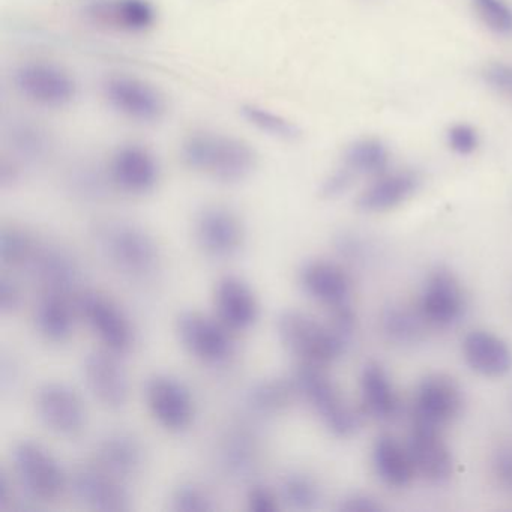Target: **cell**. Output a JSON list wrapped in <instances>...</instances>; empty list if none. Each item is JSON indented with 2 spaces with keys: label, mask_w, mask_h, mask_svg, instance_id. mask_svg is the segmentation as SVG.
<instances>
[{
  "label": "cell",
  "mask_w": 512,
  "mask_h": 512,
  "mask_svg": "<svg viewBox=\"0 0 512 512\" xmlns=\"http://www.w3.org/2000/svg\"><path fill=\"white\" fill-rule=\"evenodd\" d=\"M467 367L485 379H500L512 371V349L508 341L487 329H473L461 341Z\"/></svg>",
  "instance_id": "cell-23"
},
{
  "label": "cell",
  "mask_w": 512,
  "mask_h": 512,
  "mask_svg": "<svg viewBox=\"0 0 512 512\" xmlns=\"http://www.w3.org/2000/svg\"><path fill=\"white\" fill-rule=\"evenodd\" d=\"M461 386L448 374H427L416 386L412 421L445 430L464 412Z\"/></svg>",
  "instance_id": "cell-14"
},
{
  "label": "cell",
  "mask_w": 512,
  "mask_h": 512,
  "mask_svg": "<svg viewBox=\"0 0 512 512\" xmlns=\"http://www.w3.org/2000/svg\"><path fill=\"white\" fill-rule=\"evenodd\" d=\"M145 397L155 421L167 431L179 433L193 424L196 415L193 394L176 377L170 374L149 377Z\"/></svg>",
  "instance_id": "cell-15"
},
{
  "label": "cell",
  "mask_w": 512,
  "mask_h": 512,
  "mask_svg": "<svg viewBox=\"0 0 512 512\" xmlns=\"http://www.w3.org/2000/svg\"><path fill=\"white\" fill-rule=\"evenodd\" d=\"M35 407L41 422L58 436L74 437L85 428V404L67 383H44L37 391Z\"/></svg>",
  "instance_id": "cell-18"
},
{
  "label": "cell",
  "mask_w": 512,
  "mask_h": 512,
  "mask_svg": "<svg viewBox=\"0 0 512 512\" xmlns=\"http://www.w3.org/2000/svg\"><path fill=\"white\" fill-rule=\"evenodd\" d=\"M490 472L503 493L512 496V440L500 442L491 452Z\"/></svg>",
  "instance_id": "cell-38"
},
{
  "label": "cell",
  "mask_w": 512,
  "mask_h": 512,
  "mask_svg": "<svg viewBox=\"0 0 512 512\" xmlns=\"http://www.w3.org/2000/svg\"><path fill=\"white\" fill-rule=\"evenodd\" d=\"M277 335L284 349L296 356L301 364L319 367L337 362L346 353L350 341L329 320L322 322L295 308L278 314Z\"/></svg>",
  "instance_id": "cell-3"
},
{
  "label": "cell",
  "mask_w": 512,
  "mask_h": 512,
  "mask_svg": "<svg viewBox=\"0 0 512 512\" xmlns=\"http://www.w3.org/2000/svg\"><path fill=\"white\" fill-rule=\"evenodd\" d=\"M194 238L211 259H232L244 247V223L230 206L211 203L203 206L194 218Z\"/></svg>",
  "instance_id": "cell-12"
},
{
  "label": "cell",
  "mask_w": 512,
  "mask_h": 512,
  "mask_svg": "<svg viewBox=\"0 0 512 512\" xmlns=\"http://www.w3.org/2000/svg\"><path fill=\"white\" fill-rule=\"evenodd\" d=\"M77 316V301H73L71 295L41 292L35 307V326L46 340L52 343L67 341L73 335Z\"/></svg>",
  "instance_id": "cell-26"
},
{
  "label": "cell",
  "mask_w": 512,
  "mask_h": 512,
  "mask_svg": "<svg viewBox=\"0 0 512 512\" xmlns=\"http://www.w3.org/2000/svg\"><path fill=\"white\" fill-rule=\"evenodd\" d=\"M302 292L328 311L329 319L338 322L355 320L353 281L347 269L328 259H311L302 263L298 274Z\"/></svg>",
  "instance_id": "cell-8"
},
{
  "label": "cell",
  "mask_w": 512,
  "mask_h": 512,
  "mask_svg": "<svg viewBox=\"0 0 512 512\" xmlns=\"http://www.w3.org/2000/svg\"><path fill=\"white\" fill-rule=\"evenodd\" d=\"M95 463L112 475L127 481L142 467V445L130 433L113 431L98 443Z\"/></svg>",
  "instance_id": "cell-27"
},
{
  "label": "cell",
  "mask_w": 512,
  "mask_h": 512,
  "mask_svg": "<svg viewBox=\"0 0 512 512\" xmlns=\"http://www.w3.org/2000/svg\"><path fill=\"white\" fill-rule=\"evenodd\" d=\"M421 187V176L409 169L386 170L368 181L356 197V208L365 214H385L409 202Z\"/></svg>",
  "instance_id": "cell-21"
},
{
  "label": "cell",
  "mask_w": 512,
  "mask_h": 512,
  "mask_svg": "<svg viewBox=\"0 0 512 512\" xmlns=\"http://www.w3.org/2000/svg\"><path fill=\"white\" fill-rule=\"evenodd\" d=\"M442 428L412 421L406 443L418 478L430 484H445L454 476L455 461Z\"/></svg>",
  "instance_id": "cell-17"
},
{
  "label": "cell",
  "mask_w": 512,
  "mask_h": 512,
  "mask_svg": "<svg viewBox=\"0 0 512 512\" xmlns=\"http://www.w3.org/2000/svg\"><path fill=\"white\" fill-rule=\"evenodd\" d=\"M182 164L218 184L247 181L259 166V154L241 137L215 130H194L179 145Z\"/></svg>",
  "instance_id": "cell-1"
},
{
  "label": "cell",
  "mask_w": 512,
  "mask_h": 512,
  "mask_svg": "<svg viewBox=\"0 0 512 512\" xmlns=\"http://www.w3.org/2000/svg\"><path fill=\"white\" fill-rule=\"evenodd\" d=\"M11 83L23 100L46 110L68 109L80 94L74 74L64 65L47 59L20 62L14 67Z\"/></svg>",
  "instance_id": "cell-5"
},
{
  "label": "cell",
  "mask_w": 512,
  "mask_h": 512,
  "mask_svg": "<svg viewBox=\"0 0 512 512\" xmlns=\"http://www.w3.org/2000/svg\"><path fill=\"white\" fill-rule=\"evenodd\" d=\"M107 181L128 196H146L160 184L161 166L151 148L140 142H124L110 154Z\"/></svg>",
  "instance_id": "cell-10"
},
{
  "label": "cell",
  "mask_w": 512,
  "mask_h": 512,
  "mask_svg": "<svg viewBox=\"0 0 512 512\" xmlns=\"http://www.w3.org/2000/svg\"><path fill=\"white\" fill-rule=\"evenodd\" d=\"M83 376L95 400L109 409H119L127 403L130 380L119 355L107 349L88 353L83 362Z\"/></svg>",
  "instance_id": "cell-20"
},
{
  "label": "cell",
  "mask_w": 512,
  "mask_h": 512,
  "mask_svg": "<svg viewBox=\"0 0 512 512\" xmlns=\"http://www.w3.org/2000/svg\"><path fill=\"white\" fill-rule=\"evenodd\" d=\"M371 466L379 481L394 490L409 487L418 478L409 446L392 434H380L374 440Z\"/></svg>",
  "instance_id": "cell-25"
},
{
  "label": "cell",
  "mask_w": 512,
  "mask_h": 512,
  "mask_svg": "<svg viewBox=\"0 0 512 512\" xmlns=\"http://www.w3.org/2000/svg\"><path fill=\"white\" fill-rule=\"evenodd\" d=\"M239 113L250 127L265 136L272 137V139L292 143L301 137V128L292 119L286 118L280 112H275L262 104H241Z\"/></svg>",
  "instance_id": "cell-32"
},
{
  "label": "cell",
  "mask_w": 512,
  "mask_h": 512,
  "mask_svg": "<svg viewBox=\"0 0 512 512\" xmlns=\"http://www.w3.org/2000/svg\"><path fill=\"white\" fill-rule=\"evenodd\" d=\"M380 329L389 343L407 347L421 343L430 328L422 319L418 308L391 304L382 311Z\"/></svg>",
  "instance_id": "cell-30"
},
{
  "label": "cell",
  "mask_w": 512,
  "mask_h": 512,
  "mask_svg": "<svg viewBox=\"0 0 512 512\" xmlns=\"http://www.w3.org/2000/svg\"><path fill=\"white\" fill-rule=\"evenodd\" d=\"M481 79L491 92L512 103V62H488L482 67Z\"/></svg>",
  "instance_id": "cell-39"
},
{
  "label": "cell",
  "mask_w": 512,
  "mask_h": 512,
  "mask_svg": "<svg viewBox=\"0 0 512 512\" xmlns=\"http://www.w3.org/2000/svg\"><path fill=\"white\" fill-rule=\"evenodd\" d=\"M479 134L475 127L472 125L458 122V124L451 125L446 131V145L454 152L455 155L460 157H470L478 151Z\"/></svg>",
  "instance_id": "cell-40"
},
{
  "label": "cell",
  "mask_w": 512,
  "mask_h": 512,
  "mask_svg": "<svg viewBox=\"0 0 512 512\" xmlns=\"http://www.w3.org/2000/svg\"><path fill=\"white\" fill-rule=\"evenodd\" d=\"M29 268L43 292L73 293L79 280L76 260L59 248H41Z\"/></svg>",
  "instance_id": "cell-28"
},
{
  "label": "cell",
  "mask_w": 512,
  "mask_h": 512,
  "mask_svg": "<svg viewBox=\"0 0 512 512\" xmlns=\"http://www.w3.org/2000/svg\"><path fill=\"white\" fill-rule=\"evenodd\" d=\"M391 164V152L382 140L374 137H364L350 143L343 152L341 158V169L353 179H370L382 175L389 170Z\"/></svg>",
  "instance_id": "cell-29"
},
{
  "label": "cell",
  "mask_w": 512,
  "mask_h": 512,
  "mask_svg": "<svg viewBox=\"0 0 512 512\" xmlns=\"http://www.w3.org/2000/svg\"><path fill=\"white\" fill-rule=\"evenodd\" d=\"M217 317L235 334L253 328L259 319L260 305L250 283L238 275H224L215 284Z\"/></svg>",
  "instance_id": "cell-22"
},
{
  "label": "cell",
  "mask_w": 512,
  "mask_h": 512,
  "mask_svg": "<svg viewBox=\"0 0 512 512\" xmlns=\"http://www.w3.org/2000/svg\"><path fill=\"white\" fill-rule=\"evenodd\" d=\"M280 494L263 484H254L247 493V506L253 512H277L280 511Z\"/></svg>",
  "instance_id": "cell-41"
},
{
  "label": "cell",
  "mask_w": 512,
  "mask_h": 512,
  "mask_svg": "<svg viewBox=\"0 0 512 512\" xmlns=\"http://www.w3.org/2000/svg\"><path fill=\"white\" fill-rule=\"evenodd\" d=\"M299 398L313 410L323 427L340 439L355 436L361 428L362 413L344 397L326 367L301 364L293 374Z\"/></svg>",
  "instance_id": "cell-4"
},
{
  "label": "cell",
  "mask_w": 512,
  "mask_h": 512,
  "mask_svg": "<svg viewBox=\"0 0 512 512\" xmlns=\"http://www.w3.org/2000/svg\"><path fill=\"white\" fill-rule=\"evenodd\" d=\"M82 13L92 25L130 35L148 34L160 17L154 0H86Z\"/></svg>",
  "instance_id": "cell-16"
},
{
  "label": "cell",
  "mask_w": 512,
  "mask_h": 512,
  "mask_svg": "<svg viewBox=\"0 0 512 512\" xmlns=\"http://www.w3.org/2000/svg\"><path fill=\"white\" fill-rule=\"evenodd\" d=\"M5 136L11 151L22 160H44L53 149L52 134L43 125L29 119H14L8 125Z\"/></svg>",
  "instance_id": "cell-31"
},
{
  "label": "cell",
  "mask_w": 512,
  "mask_h": 512,
  "mask_svg": "<svg viewBox=\"0 0 512 512\" xmlns=\"http://www.w3.org/2000/svg\"><path fill=\"white\" fill-rule=\"evenodd\" d=\"M11 461L17 485L35 502H53L70 485L67 473L55 455L34 440L16 443Z\"/></svg>",
  "instance_id": "cell-7"
},
{
  "label": "cell",
  "mask_w": 512,
  "mask_h": 512,
  "mask_svg": "<svg viewBox=\"0 0 512 512\" xmlns=\"http://www.w3.org/2000/svg\"><path fill=\"white\" fill-rule=\"evenodd\" d=\"M92 238L101 256L125 277L146 280L160 269V247L140 224L110 218L95 224Z\"/></svg>",
  "instance_id": "cell-2"
},
{
  "label": "cell",
  "mask_w": 512,
  "mask_h": 512,
  "mask_svg": "<svg viewBox=\"0 0 512 512\" xmlns=\"http://www.w3.org/2000/svg\"><path fill=\"white\" fill-rule=\"evenodd\" d=\"M101 95L116 115L134 124H160L169 113L166 94L134 74H110L101 83Z\"/></svg>",
  "instance_id": "cell-6"
},
{
  "label": "cell",
  "mask_w": 512,
  "mask_h": 512,
  "mask_svg": "<svg viewBox=\"0 0 512 512\" xmlns=\"http://www.w3.org/2000/svg\"><path fill=\"white\" fill-rule=\"evenodd\" d=\"M281 502L293 511H316L322 503V488L313 476L298 470L287 472L277 488Z\"/></svg>",
  "instance_id": "cell-33"
},
{
  "label": "cell",
  "mask_w": 512,
  "mask_h": 512,
  "mask_svg": "<svg viewBox=\"0 0 512 512\" xmlns=\"http://www.w3.org/2000/svg\"><path fill=\"white\" fill-rule=\"evenodd\" d=\"M295 398H299V395L293 377L292 379L263 380L251 389L248 394V404L256 412L269 415V413L286 409Z\"/></svg>",
  "instance_id": "cell-34"
},
{
  "label": "cell",
  "mask_w": 512,
  "mask_h": 512,
  "mask_svg": "<svg viewBox=\"0 0 512 512\" xmlns=\"http://www.w3.org/2000/svg\"><path fill=\"white\" fill-rule=\"evenodd\" d=\"M76 301L79 316L88 323L104 349L119 356L130 352L136 332L130 317L113 299L98 292H86Z\"/></svg>",
  "instance_id": "cell-13"
},
{
  "label": "cell",
  "mask_w": 512,
  "mask_h": 512,
  "mask_svg": "<svg viewBox=\"0 0 512 512\" xmlns=\"http://www.w3.org/2000/svg\"><path fill=\"white\" fill-rule=\"evenodd\" d=\"M22 289L14 278L7 274L0 277V311L4 316L16 313L22 305Z\"/></svg>",
  "instance_id": "cell-42"
},
{
  "label": "cell",
  "mask_w": 512,
  "mask_h": 512,
  "mask_svg": "<svg viewBox=\"0 0 512 512\" xmlns=\"http://www.w3.org/2000/svg\"><path fill=\"white\" fill-rule=\"evenodd\" d=\"M38 247L31 233L14 224H5L0 230V260L7 268L29 266L37 256Z\"/></svg>",
  "instance_id": "cell-35"
},
{
  "label": "cell",
  "mask_w": 512,
  "mask_h": 512,
  "mask_svg": "<svg viewBox=\"0 0 512 512\" xmlns=\"http://www.w3.org/2000/svg\"><path fill=\"white\" fill-rule=\"evenodd\" d=\"M362 415L377 422H392L400 416L401 398L386 368L380 362L364 365L359 377Z\"/></svg>",
  "instance_id": "cell-24"
},
{
  "label": "cell",
  "mask_w": 512,
  "mask_h": 512,
  "mask_svg": "<svg viewBox=\"0 0 512 512\" xmlns=\"http://www.w3.org/2000/svg\"><path fill=\"white\" fill-rule=\"evenodd\" d=\"M175 331L182 347L205 364H223L235 350L233 332L217 316L182 311L176 317Z\"/></svg>",
  "instance_id": "cell-11"
},
{
  "label": "cell",
  "mask_w": 512,
  "mask_h": 512,
  "mask_svg": "<svg viewBox=\"0 0 512 512\" xmlns=\"http://www.w3.org/2000/svg\"><path fill=\"white\" fill-rule=\"evenodd\" d=\"M251 449L250 445L244 442V439H236L232 446H227L224 455H226V466L232 472L244 473L251 467Z\"/></svg>",
  "instance_id": "cell-43"
},
{
  "label": "cell",
  "mask_w": 512,
  "mask_h": 512,
  "mask_svg": "<svg viewBox=\"0 0 512 512\" xmlns=\"http://www.w3.org/2000/svg\"><path fill=\"white\" fill-rule=\"evenodd\" d=\"M337 509L341 512H379L385 506L371 494L350 493L338 502Z\"/></svg>",
  "instance_id": "cell-44"
},
{
  "label": "cell",
  "mask_w": 512,
  "mask_h": 512,
  "mask_svg": "<svg viewBox=\"0 0 512 512\" xmlns=\"http://www.w3.org/2000/svg\"><path fill=\"white\" fill-rule=\"evenodd\" d=\"M13 473L8 472L7 469L0 470V509L7 511V509H14L20 500H17L16 490H14V479L11 478Z\"/></svg>",
  "instance_id": "cell-45"
},
{
  "label": "cell",
  "mask_w": 512,
  "mask_h": 512,
  "mask_svg": "<svg viewBox=\"0 0 512 512\" xmlns=\"http://www.w3.org/2000/svg\"><path fill=\"white\" fill-rule=\"evenodd\" d=\"M76 499L92 511L124 512L131 509V497L124 479L98 466L82 467L70 482Z\"/></svg>",
  "instance_id": "cell-19"
},
{
  "label": "cell",
  "mask_w": 512,
  "mask_h": 512,
  "mask_svg": "<svg viewBox=\"0 0 512 512\" xmlns=\"http://www.w3.org/2000/svg\"><path fill=\"white\" fill-rule=\"evenodd\" d=\"M469 4L478 22L491 35L503 40L512 38L511 0H469Z\"/></svg>",
  "instance_id": "cell-36"
},
{
  "label": "cell",
  "mask_w": 512,
  "mask_h": 512,
  "mask_svg": "<svg viewBox=\"0 0 512 512\" xmlns=\"http://www.w3.org/2000/svg\"><path fill=\"white\" fill-rule=\"evenodd\" d=\"M217 508L215 497L191 482L179 485L170 497V509L175 512H211Z\"/></svg>",
  "instance_id": "cell-37"
},
{
  "label": "cell",
  "mask_w": 512,
  "mask_h": 512,
  "mask_svg": "<svg viewBox=\"0 0 512 512\" xmlns=\"http://www.w3.org/2000/svg\"><path fill=\"white\" fill-rule=\"evenodd\" d=\"M415 307L428 328L446 331L466 316L469 296L455 272L446 266H437L425 277Z\"/></svg>",
  "instance_id": "cell-9"
}]
</instances>
